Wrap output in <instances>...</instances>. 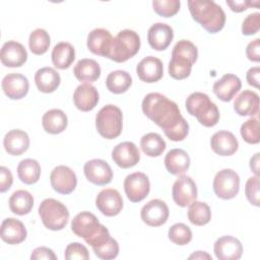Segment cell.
Segmentation results:
<instances>
[{"label":"cell","instance_id":"cell-10","mask_svg":"<svg viewBox=\"0 0 260 260\" xmlns=\"http://www.w3.org/2000/svg\"><path fill=\"white\" fill-rule=\"evenodd\" d=\"M98 217L88 211H82L76 214L71 221V230L77 236L88 242L102 228Z\"/></svg>","mask_w":260,"mask_h":260},{"label":"cell","instance_id":"cell-16","mask_svg":"<svg viewBox=\"0 0 260 260\" xmlns=\"http://www.w3.org/2000/svg\"><path fill=\"white\" fill-rule=\"evenodd\" d=\"M112 158L118 167L129 169L138 164L140 160V152L133 142L124 141L113 148Z\"/></svg>","mask_w":260,"mask_h":260},{"label":"cell","instance_id":"cell-2","mask_svg":"<svg viewBox=\"0 0 260 260\" xmlns=\"http://www.w3.org/2000/svg\"><path fill=\"white\" fill-rule=\"evenodd\" d=\"M189 11L192 18L210 34L220 31L225 23V13L214 1L189 0Z\"/></svg>","mask_w":260,"mask_h":260},{"label":"cell","instance_id":"cell-39","mask_svg":"<svg viewBox=\"0 0 260 260\" xmlns=\"http://www.w3.org/2000/svg\"><path fill=\"white\" fill-rule=\"evenodd\" d=\"M28 47L32 54L43 55L50 47V36L43 28L32 30L28 38Z\"/></svg>","mask_w":260,"mask_h":260},{"label":"cell","instance_id":"cell-34","mask_svg":"<svg viewBox=\"0 0 260 260\" xmlns=\"http://www.w3.org/2000/svg\"><path fill=\"white\" fill-rule=\"evenodd\" d=\"M9 208L17 215H24L30 212L34 206V197L26 190H16L9 198Z\"/></svg>","mask_w":260,"mask_h":260},{"label":"cell","instance_id":"cell-44","mask_svg":"<svg viewBox=\"0 0 260 260\" xmlns=\"http://www.w3.org/2000/svg\"><path fill=\"white\" fill-rule=\"evenodd\" d=\"M64 257L67 260H72V259L87 260L89 259V254H88L87 248L84 245L78 242H74V243H70L66 247Z\"/></svg>","mask_w":260,"mask_h":260},{"label":"cell","instance_id":"cell-37","mask_svg":"<svg viewBox=\"0 0 260 260\" xmlns=\"http://www.w3.org/2000/svg\"><path fill=\"white\" fill-rule=\"evenodd\" d=\"M140 147L146 155L156 157L159 156L165 151L167 144L159 134L149 132L141 137Z\"/></svg>","mask_w":260,"mask_h":260},{"label":"cell","instance_id":"cell-4","mask_svg":"<svg viewBox=\"0 0 260 260\" xmlns=\"http://www.w3.org/2000/svg\"><path fill=\"white\" fill-rule=\"evenodd\" d=\"M185 107L187 112L194 116L204 127H213L219 121L218 108L206 93L192 92L186 99Z\"/></svg>","mask_w":260,"mask_h":260},{"label":"cell","instance_id":"cell-14","mask_svg":"<svg viewBox=\"0 0 260 260\" xmlns=\"http://www.w3.org/2000/svg\"><path fill=\"white\" fill-rule=\"evenodd\" d=\"M85 178L92 184L104 186L109 184L113 179V171L110 165L100 158H93L85 162L83 167Z\"/></svg>","mask_w":260,"mask_h":260},{"label":"cell","instance_id":"cell-28","mask_svg":"<svg viewBox=\"0 0 260 260\" xmlns=\"http://www.w3.org/2000/svg\"><path fill=\"white\" fill-rule=\"evenodd\" d=\"M164 162L170 174L181 176L184 175L190 167V156L185 150L181 148H174L166 154Z\"/></svg>","mask_w":260,"mask_h":260},{"label":"cell","instance_id":"cell-19","mask_svg":"<svg viewBox=\"0 0 260 260\" xmlns=\"http://www.w3.org/2000/svg\"><path fill=\"white\" fill-rule=\"evenodd\" d=\"M4 93L10 100H20L24 98L29 88L27 78L20 73H9L5 75L1 83Z\"/></svg>","mask_w":260,"mask_h":260},{"label":"cell","instance_id":"cell-50","mask_svg":"<svg viewBox=\"0 0 260 260\" xmlns=\"http://www.w3.org/2000/svg\"><path fill=\"white\" fill-rule=\"evenodd\" d=\"M226 5H229L231 10L234 12H242L251 6L257 7L259 5V1L251 2V1H228L226 0Z\"/></svg>","mask_w":260,"mask_h":260},{"label":"cell","instance_id":"cell-7","mask_svg":"<svg viewBox=\"0 0 260 260\" xmlns=\"http://www.w3.org/2000/svg\"><path fill=\"white\" fill-rule=\"evenodd\" d=\"M39 215L43 224L51 231L63 230L69 219L67 207L54 198L44 199L39 206Z\"/></svg>","mask_w":260,"mask_h":260},{"label":"cell","instance_id":"cell-22","mask_svg":"<svg viewBox=\"0 0 260 260\" xmlns=\"http://www.w3.org/2000/svg\"><path fill=\"white\" fill-rule=\"evenodd\" d=\"M174 39L173 28L164 22L152 24L147 32V41L149 46L156 51L166 50Z\"/></svg>","mask_w":260,"mask_h":260},{"label":"cell","instance_id":"cell-53","mask_svg":"<svg viewBox=\"0 0 260 260\" xmlns=\"http://www.w3.org/2000/svg\"><path fill=\"white\" fill-rule=\"evenodd\" d=\"M190 259H193V258H195V259H204V258H207V259H211V256L210 255H208L207 253H205V252H202V251H197L196 253H194V254H192L190 257H189Z\"/></svg>","mask_w":260,"mask_h":260},{"label":"cell","instance_id":"cell-17","mask_svg":"<svg viewBox=\"0 0 260 260\" xmlns=\"http://www.w3.org/2000/svg\"><path fill=\"white\" fill-rule=\"evenodd\" d=\"M0 60L6 67H20L27 60V52L22 44L16 41H8L1 48Z\"/></svg>","mask_w":260,"mask_h":260},{"label":"cell","instance_id":"cell-31","mask_svg":"<svg viewBox=\"0 0 260 260\" xmlns=\"http://www.w3.org/2000/svg\"><path fill=\"white\" fill-rule=\"evenodd\" d=\"M68 124L66 114L60 109H52L47 111L42 118L44 130L50 134H59L63 132Z\"/></svg>","mask_w":260,"mask_h":260},{"label":"cell","instance_id":"cell-12","mask_svg":"<svg viewBox=\"0 0 260 260\" xmlns=\"http://www.w3.org/2000/svg\"><path fill=\"white\" fill-rule=\"evenodd\" d=\"M52 188L59 194H70L77 185L75 173L67 166H57L50 175Z\"/></svg>","mask_w":260,"mask_h":260},{"label":"cell","instance_id":"cell-49","mask_svg":"<svg viewBox=\"0 0 260 260\" xmlns=\"http://www.w3.org/2000/svg\"><path fill=\"white\" fill-rule=\"evenodd\" d=\"M246 55L250 61H260V39H255L248 44L246 48Z\"/></svg>","mask_w":260,"mask_h":260},{"label":"cell","instance_id":"cell-3","mask_svg":"<svg viewBox=\"0 0 260 260\" xmlns=\"http://www.w3.org/2000/svg\"><path fill=\"white\" fill-rule=\"evenodd\" d=\"M197 47L188 40L179 41L173 48L172 58L169 62V74L172 78L181 80L187 78L197 61Z\"/></svg>","mask_w":260,"mask_h":260},{"label":"cell","instance_id":"cell-13","mask_svg":"<svg viewBox=\"0 0 260 260\" xmlns=\"http://www.w3.org/2000/svg\"><path fill=\"white\" fill-rule=\"evenodd\" d=\"M169 207L160 199H152L140 210V216L144 223L149 226H159L167 222L169 218Z\"/></svg>","mask_w":260,"mask_h":260},{"label":"cell","instance_id":"cell-6","mask_svg":"<svg viewBox=\"0 0 260 260\" xmlns=\"http://www.w3.org/2000/svg\"><path fill=\"white\" fill-rule=\"evenodd\" d=\"M95 127L102 137L117 138L123 129V114L120 108L115 105L103 107L95 116Z\"/></svg>","mask_w":260,"mask_h":260},{"label":"cell","instance_id":"cell-52","mask_svg":"<svg viewBox=\"0 0 260 260\" xmlns=\"http://www.w3.org/2000/svg\"><path fill=\"white\" fill-rule=\"evenodd\" d=\"M250 168L255 174L259 177V152H256L250 159Z\"/></svg>","mask_w":260,"mask_h":260},{"label":"cell","instance_id":"cell-1","mask_svg":"<svg viewBox=\"0 0 260 260\" xmlns=\"http://www.w3.org/2000/svg\"><path fill=\"white\" fill-rule=\"evenodd\" d=\"M143 114L162 129L172 141H182L189 133V124L178 105L159 92H150L142 101Z\"/></svg>","mask_w":260,"mask_h":260},{"label":"cell","instance_id":"cell-29","mask_svg":"<svg viewBox=\"0 0 260 260\" xmlns=\"http://www.w3.org/2000/svg\"><path fill=\"white\" fill-rule=\"evenodd\" d=\"M234 109L240 116H255L259 112V95L252 90L242 91L234 102Z\"/></svg>","mask_w":260,"mask_h":260},{"label":"cell","instance_id":"cell-46","mask_svg":"<svg viewBox=\"0 0 260 260\" xmlns=\"http://www.w3.org/2000/svg\"><path fill=\"white\" fill-rule=\"evenodd\" d=\"M260 28V13L255 12L249 14L243 21L242 34L245 36H252L258 32Z\"/></svg>","mask_w":260,"mask_h":260},{"label":"cell","instance_id":"cell-23","mask_svg":"<svg viewBox=\"0 0 260 260\" xmlns=\"http://www.w3.org/2000/svg\"><path fill=\"white\" fill-rule=\"evenodd\" d=\"M99 99L100 95L96 88L87 82L79 84L73 93L74 106L81 112L93 110L99 103Z\"/></svg>","mask_w":260,"mask_h":260},{"label":"cell","instance_id":"cell-15","mask_svg":"<svg viewBox=\"0 0 260 260\" xmlns=\"http://www.w3.org/2000/svg\"><path fill=\"white\" fill-rule=\"evenodd\" d=\"M95 206L104 215L116 216L122 211L123 199L118 190L107 188L96 195Z\"/></svg>","mask_w":260,"mask_h":260},{"label":"cell","instance_id":"cell-47","mask_svg":"<svg viewBox=\"0 0 260 260\" xmlns=\"http://www.w3.org/2000/svg\"><path fill=\"white\" fill-rule=\"evenodd\" d=\"M13 183V176L9 169L0 167V192L4 193L10 189Z\"/></svg>","mask_w":260,"mask_h":260},{"label":"cell","instance_id":"cell-5","mask_svg":"<svg viewBox=\"0 0 260 260\" xmlns=\"http://www.w3.org/2000/svg\"><path fill=\"white\" fill-rule=\"evenodd\" d=\"M140 49V38L132 29H123L113 39L109 59L114 62H126L135 56Z\"/></svg>","mask_w":260,"mask_h":260},{"label":"cell","instance_id":"cell-32","mask_svg":"<svg viewBox=\"0 0 260 260\" xmlns=\"http://www.w3.org/2000/svg\"><path fill=\"white\" fill-rule=\"evenodd\" d=\"M52 62L58 69H67L75 59V50L70 43L60 42L52 50Z\"/></svg>","mask_w":260,"mask_h":260},{"label":"cell","instance_id":"cell-40","mask_svg":"<svg viewBox=\"0 0 260 260\" xmlns=\"http://www.w3.org/2000/svg\"><path fill=\"white\" fill-rule=\"evenodd\" d=\"M169 239L176 245L184 246L191 242L192 240V232L190 228L182 222H178L173 224L168 232Z\"/></svg>","mask_w":260,"mask_h":260},{"label":"cell","instance_id":"cell-51","mask_svg":"<svg viewBox=\"0 0 260 260\" xmlns=\"http://www.w3.org/2000/svg\"><path fill=\"white\" fill-rule=\"evenodd\" d=\"M259 74H260V69L258 66L250 68L246 74L248 84L258 88L259 87Z\"/></svg>","mask_w":260,"mask_h":260},{"label":"cell","instance_id":"cell-36","mask_svg":"<svg viewBox=\"0 0 260 260\" xmlns=\"http://www.w3.org/2000/svg\"><path fill=\"white\" fill-rule=\"evenodd\" d=\"M132 84L130 74L125 70H116L109 73L106 79L107 88L116 94L123 93L128 90Z\"/></svg>","mask_w":260,"mask_h":260},{"label":"cell","instance_id":"cell-43","mask_svg":"<svg viewBox=\"0 0 260 260\" xmlns=\"http://www.w3.org/2000/svg\"><path fill=\"white\" fill-rule=\"evenodd\" d=\"M92 250L99 258L104 259V260H110V259H114L118 256L119 244L115 239H113L111 237L107 243H105L101 247L92 249Z\"/></svg>","mask_w":260,"mask_h":260},{"label":"cell","instance_id":"cell-21","mask_svg":"<svg viewBox=\"0 0 260 260\" xmlns=\"http://www.w3.org/2000/svg\"><path fill=\"white\" fill-rule=\"evenodd\" d=\"M136 73L140 80L153 83L158 81L164 75V65L160 59L147 56L143 58L136 66Z\"/></svg>","mask_w":260,"mask_h":260},{"label":"cell","instance_id":"cell-48","mask_svg":"<svg viewBox=\"0 0 260 260\" xmlns=\"http://www.w3.org/2000/svg\"><path fill=\"white\" fill-rule=\"evenodd\" d=\"M31 260H40V259H49V260H56L57 256L55 255L54 251L48 247H38L36 248L30 255Z\"/></svg>","mask_w":260,"mask_h":260},{"label":"cell","instance_id":"cell-18","mask_svg":"<svg viewBox=\"0 0 260 260\" xmlns=\"http://www.w3.org/2000/svg\"><path fill=\"white\" fill-rule=\"evenodd\" d=\"M214 254L219 260H238L243 254L241 242L232 236L218 238L214 243Z\"/></svg>","mask_w":260,"mask_h":260},{"label":"cell","instance_id":"cell-24","mask_svg":"<svg viewBox=\"0 0 260 260\" xmlns=\"http://www.w3.org/2000/svg\"><path fill=\"white\" fill-rule=\"evenodd\" d=\"M242 87L241 79L235 74H224L220 79L214 82L212 90L214 94L222 102H231L236 93Z\"/></svg>","mask_w":260,"mask_h":260},{"label":"cell","instance_id":"cell-9","mask_svg":"<svg viewBox=\"0 0 260 260\" xmlns=\"http://www.w3.org/2000/svg\"><path fill=\"white\" fill-rule=\"evenodd\" d=\"M124 191L131 202L142 201L150 191L148 177L141 172H135L128 175L124 180Z\"/></svg>","mask_w":260,"mask_h":260},{"label":"cell","instance_id":"cell-20","mask_svg":"<svg viewBox=\"0 0 260 260\" xmlns=\"http://www.w3.org/2000/svg\"><path fill=\"white\" fill-rule=\"evenodd\" d=\"M113 39L114 38L109 30L105 28H94L87 36L86 46L88 50L94 55L108 58L111 51Z\"/></svg>","mask_w":260,"mask_h":260},{"label":"cell","instance_id":"cell-25","mask_svg":"<svg viewBox=\"0 0 260 260\" xmlns=\"http://www.w3.org/2000/svg\"><path fill=\"white\" fill-rule=\"evenodd\" d=\"M210 146L216 154L228 156L234 154L238 150L239 142L232 132L220 130L211 136Z\"/></svg>","mask_w":260,"mask_h":260},{"label":"cell","instance_id":"cell-11","mask_svg":"<svg viewBox=\"0 0 260 260\" xmlns=\"http://www.w3.org/2000/svg\"><path fill=\"white\" fill-rule=\"evenodd\" d=\"M172 196L175 203L181 207H186L195 201L197 198V187L193 179L186 175L179 176L173 185Z\"/></svg>","mask_w":260,"mask_h":260},{"label":"cell","instance_id":"cell-27","mask_svg":"<svg viewBox=\"0 0 260 260\" xmlns=\"http://www.w3.org/2000/svg\"><path fill=\"white\" fill-rule=\"evenodd\" d=\"M3 145L8 154L20 155L28 149L29 137L23 130L13 129L5 134Z\"/></svg>","mask_w":260,"mask_h":260},{"label":"cell","instance_id":"cell-26","mask_svg":"<svg viewBox=\"0 0 260 260\" xmlns=\"http://www.w3.org/2000/svg\"><path fill=\"white\" fill-rule=\"evenodd\" d=\"M27 232L24 224L13 217L5 218L1 223V239L9 245L22 243L26 238Z\"/></svg>","mask_w":260,"mask_h":260},{"label":"cell","instance_id":"cell-33","mask_svg":"<svg viewBox=\"0 0 260 260\" xmlns=\"http://www.w3.org/2000/svg\"><path fill=\"white\" fill-rule=\"evenodd\" d=\"M73 73L79 81L93 82L101 76V67L93 59H80L73 68Z\"/></svg>","mask_w":260,"mask_h":260},{"label":"cell","instance_id":"cell-35","mask_svg":"<svg viewBox=\"0 0 260 260\" xmlns=\"http://www.w3.org/2000/svg\"><path fill=\"white\" fill-rule=\"evenodd\" d=\"M17 175L22 183L32 185L40 179L41 166L38 160L32 158L22 159L17 166Z\"/></svg>","mask_w":260,"mask_h":260},{"label":"cell","instance_id":"cell-8","mask_svg":"<svg viewBox=\"0 0 260 260\" xmlns=\"http://www.w3.org/2000/svg\"><path fill=\"white\" fill-rule=\"evenodd\" d=\"M240 177L232 169H223L216 173L213 179V191L223 200L233 199L239 193Z\"/></svg>","mask_w":260,"mask_h":260},{"label":"cell","instance_id":"cell-41","mask_svg":"<svg viewBox=\"0 0 260 260\" xmlns=\"http://www.w3.org/2000/svg\"><path fill=\"white\" fill-rule=\"evenodd\" d=\"M241 135L249 144H257L260 141L259 121L257 118H251L244 122L241 126Z\"/></svg>","mask_w":260,"mask_h":260},{"label":"cell","instance_id":"cell-42","mask_svg":"<svg viewBox=\"0 0 260 260\" xmlns=\"http://www.w3.org/2000/svg\"><path fill=\"white\" fill-rule=\"evenodd\" d=\"M179 0H153L152 7L156 14L162 17H172L180 10Z\"/></svg>","mask_w":260,"mask_h":260},{"label":"cell","instance_id":"cell-30","mask_svg":"<svg viewBox=\"0 0 260 260\" xmlns=\"http://www.w3.org/2000/svg\"><path fill=\"white\" fill-rule=\"evenodd\" d=\"M35 82L40 91L50 93L58 88L61 82V77L54 68L43 67L36 72Z\"/></svg>","mask_w":260,"mask_h":260},{"label":"cell","instance_id":"cell-45","mask_svg":"<svg viewBox=\"0 0 260 260\" xmlns=\"http://www.w3.org/2000/svg\"><path fill=\"white\" fill-rule=\"evenodd\" d=\"M245 194L248 201L254 205L259 206V177L254 176L247 180L245 185Z\"/></svg>","mask_w":260,"mask_h":260},{"label":"cell","instance_id":"cell-38","mask_svg":"<svg viewBox=\"0 0 260 260\" xmlns=\"http://www.w3.org/2000/svg\"><path fill=\"white\" fill-rule=\"evenodd\" d=\"M188 219L194 225H205L211 219L210 207L201 201H193L188 208Z\"/></svg>","mask_w":260,"mask_h":260}]
</instances>
